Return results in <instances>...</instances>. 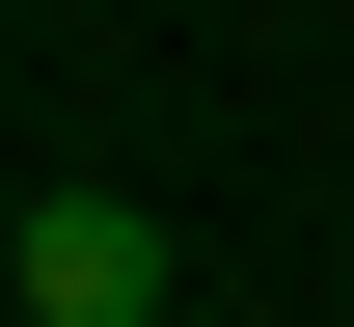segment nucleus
<instances>
[{"label":"nucleus","mask_w":354,"mask_h":327,"mask_svg":"<svg viewBox=\"0 0 354 327\" xmlns=\"http://www.w3.org/2000/svg\"><path fill=\"white\" fill-rule=\"evenodd\" d=\"M0 327H164V218L136 191H28L0 218Z\"/></svg>","instance_id":"obj_1"}]
</instances>
